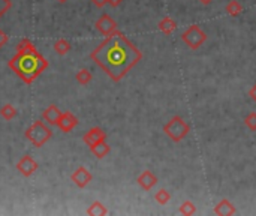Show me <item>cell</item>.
Segmentation results:
<instances>
[{"mask_svg": "<svg viewBox=\"0 0 256 216\" xmlns=\"http://www.w3.org/2000/svg\"><path fill=\"white\" fill-rule=\"evenodd\" d=\"M90 59L112 81L119 83L133 66L143 60V53L129 41L125 33L117 30L107 36L105 41L90 53Z\"/></svg>", "mask_w": 256, "mask_h": 216, "instance_id": "1", "label": "cell"}, {"mask_svg": "<svg viewBox=\"0 0 256 216\" xmlns=\"http://www.w3.org/2000/svg\"><path fill=\"white\" fill-rule=\"evenodd\" d=\"M8 66L30 86L48 68V62L36 47H32L30 50H17L15 56L8 62Z\"/></svg>", "mask_w": 256, "mask_h": 216, "instance_id": "2", "label": "cell"}, {"mask_svg": "<svg viewBox=\"0 0 256 216\" xmlns=\"http://www.w3.org/2000/svg\"><path fill=\"white\" fill-rule=\"evenodd\" d=\"M189 132H190V126L182 116L171 117V119L164 125V134L174 143L183 141Z\"/></svg>", "mask_w": 256, "mask_h": 216, "instance_id": "3", "label": "cell"}, {"mask_svg": "<svg viewBox=\"0 0 256 216\" xmlns=\"http://www.w3.org/2000/svg\"><path fill=\"white\" fill-rule=\"evenodd\" d=\"M51 137H53V131L50 126L44 123V120H35L26 129V138L35 147H42L47 141L51 140Z\"/></svg>", "mask_w": 256, "mask_h": 216, "instance_id": "4", "label": "cell"}, {"mask_svg": "<svg viewBox=\"0 0 256 216\" xmlns=\"http://www.w3.org/2000/svg\"><path fill=\"white\" fill-rule=\"evenodd\" d=\"M207 38H208L207 33H205L198 24H192V26H189V27L183 32L182 41H183L190 50H198V48H201V47L205 44Z\"/></svg>", "mask_w": 256, "mask_h": 216, "instance_id": "5", "label": "cell"}, {"mask_svg": "<svg viewBox=\"0 0 256 216\" xmlns=\"http://www.w3.org/2000/svg\"><path fill=\"white\" fill-rule=\"evenodd\" d=\"M94 27H96L97 32H99L101 35H104L105 38L119 30V27H117V23H115V20H112L108 14H102L99 18H97L96 23H94Z\"/></svg>", "mask_w": 256, "mask_h": 216, "instance_id": "6", "label": "cell"}, {"mask_svg": "<svg viewBox=\"0 0 256 216\" xmlns=\"http://www.w3.org/2000/svg\"><path fill=\"white\" fill-rule=\"evenodd\" d=\"M71 180L78 186L84 189L86 186L90 185V182L93 180V174L86 168V167H78L72 174H71Z\"/></svg>", "mask_w": 256, "mask_h": 216, "instance_id": "7", "label": "cell"}, {"mask_svg": "<svg viewBox=\"0 0 256 216\" xmlns=\"http://www.w3.org/2000/svg\"><path fill=\"white\" fill-rule=\"evenodd\" d=\"M37 167H39L37 162L32 158L30 155H26V156H23V158H19V161L17 162V170L23 177H30L32 174H35Z\"/></svg>", "mask_w": 256, "mask_h": 216, "instance_id": "8", "label": "cell"}, {"mask_svg": "<svg viewBox=\"0 0 256 216\" xmlns=\"http://www.w3.org/2000/svg\"><path fill=\"white\" fill-rule=\"evenodd\" d=\"M105 140H107V132H105L102 128H99V126L90 128V129L84 134V137H83V141H84L89 147L93 146V144H96V143L105 141Z\"/></svg>", "mask_w": 256, "mask_h": 216, "instance_id": "9", "label": "cell"}, {"mask_svg": "<svg viewBox=\"0 0 256 216\" xmlns=\"http://www.w3.org/2000/svg\"><path fill=\"white\" fill-rule=\"evenodd\" d=\"M136 183L143 191H151L157 185V177L151 170H144L136 177Z\"/></svg>", "mask_w": 256, "mask_h": 216, "instance_id": "10", "label": "cell"}, {"mask_svg": "<svg viewBox=\"0 0 256 216\" xmlns=\"http://www.w3.org/2000/svg\"><path fill=\"white\" fill-rule=\"evenodd\" d=\"M57 126L63 132H71L78 126V117L71 111H65V113H62L60 119H58Z\"/></svg>", "mask_w": 256, "mask_h": 216, "instance_id": "11", "label": "cell"}, {"mask_svg": "<svg viewBox=\"0 0 256 216\" xmlns=\"http://www.w3.org/2000/svg\"><path fill=\"white\" fill-rule=\"evenodd\" d=\"M213 213L218 215V216H232V215L237 213V209H235V206L228 198H223L214 206Z\"/></svg>", "mask_w": 256, "mask_h": 216, "instance_id": "12", "label": "cell"}, {"mask_svg": "<svg viewBox=\"0 0 256 216\" xmlns=\"http://www.w3.org/2000/svg\"><path fill=\"white\" fill-rule=\"evenodd\" d=\"M60 116H62L60 108H58L57 105H54V104H51L42 111V120L47 122L48 125H57L58 119H60Z\"/></svg>", "mask_w": 256, "mask_h": 216, "instance_id": "13", "label": "cell"}, {"mask_svg": "<svg viewBox=\"0 0 256 216\" xmlns=\"http://www.w3.org/2000/svg\"><path fill=\"white\" fill-rule=\"evenodd\" d=\"M177 21L174 18H171L169 15H166V17H164L161 21H159V24H157V29H159V32L161 33H164L165 36H169V35H172L175 30H177Z\"/></svg>", "mask_w": 256, "mask_h": 216, "instance_id": "14", "label": "cell"}, {"mask_svg": "<svg viewBox=\"0 0 256 216\" xmlns=\"http://www.w3.org/2000/svg\"><path fill=\"white\" fill-rule=\"evenodd\" d=\"M89 149H90L91 155L94 156V158H97V159H104L105 156L111 152V146L107 143V140L101 141V143H96V144L90 146Z\"/></svg>", "mask_w": 256, "mask_h": 216, "instance_id": "15", "label": "cell"}, {"mask_svg": "<svg viewBox=\"0 0 256 216\" xmlns=\"http://www.w3.org/2000/svg\"><path fill=\"white\" fill-rule=\"evenodd\" d=\"M225 12L229 17L235 18V17H240L244 12V6L238 2V0H229V2L226 3V6H225Z\"/></svg>", "mask_w": 256, "mask_h": 216, "instance_id": "16", "label": "cell"}, {"mask_svg": "<svg viewBox=\"0 0 256 216\" xmlns=\"http://www.w3.org/2000/svg\"><path fill=\"white\" fill-rule=\"evenodd\" d=\"M86 213H87L89 216H105V215H108V209H107L101 201H93V203L87 207Z\"/></svg>", "mask_w": 256, "mask_h": 216, "instance_id": "17", "label": "cell"}, {"mask_svg": "<svg viewBox=\"0 0 256 216\" xmlns=\"http://www.w3.org/2000/svg\"><path fill=\"white\" fill-rule=\"evenodd\" d=\"M75 80H76V83H78V84H81V86H87V84H90V83H91V80H93V75H91V72H90L89 69L83 68V69H80V71L76 72V75H75Z\"/></svg>", "mask_w": 256, "mask_h": 216, "instance_id": "18", "label": "cell"}, {"mask_svg": "<svg viewBox=\"0 0 256 216\" xmlns=\"http://www.w3.org/2000/svg\"><path fill=\"white\" fill-rule=\"evenodd\" d=\"M18 114V110L12 105V104H5L2 108H0V117H2L3 120H12L15 119Z\"/></svg>", "mask_w": 256, "mask_h": 216, "instance_id": "19", "label": "cell"}, {"mask_svg": "<svg viewBox=\"0 0 256 216\" xmlns=\"http://www.w3.org/2000/svg\"><path fill=\"white\" fill-rule=\"evenodd\" d=\"M171 192L168 191V189H165V188H162V189H159V191H156V194H154V201L157 203V204H161V206H166L169 201H171Z\"/></svg>", "mask_w": 256, "mask_h": 216, "instance_id": "20", "label": "cell"}, {"mask_svg": "<svg viewBox=\"0 0 256 216\" xmlns=\"http://www.w3.org/2000/svg\"><path fill=\"white\" fill-rule=\"evenodd\" d=\"M54 51L58 56H66L71 51V44H69L68 39L62 38V39H58V41H55L54 42Z\"/></svg>", "mask_w": 256, "mask_h": 216, "instance_id": "21", "label": "cell"}, {"mask_svg": "<svg viewBox=\"0 0 256 216\" xmlns=\"http://www.w3.org/2000/svg\"><path fill=\"white\" fill-rule=\"evenodd\" d=\"M179 213H180V215H184V216H192V215H195V213H196V206H195V203L190 201V200L183 201V203L180 204V207H179Z\"/></svg>", "mask_w": 256, "mask_h": 216, "instance_id": "22", "label": "cell"}, {"mask_svg": "<svg viewBox=\"0 0 256 216\" xmlns=\"http://www.w3.org/2000/svg\"><path fill=\"white\" fill-rule=\"evenodd\" d=\"M244 125L249 131L256 132V111H250L246 117H244Z\"/></svg>", "mask_w": 256, "mask_h": 216, "instance_id": "23", "label": "cell"}, {"mask_svg": "<svg viewBox=\"0 0 256 216\" xmlns=\"http://www.w3.org/2000/svg\"><path fill=\"white\" fill-rule=\"evenodd\" d=\"M12 6V2L11 0H0V18H2Z\"/></svg>", "mask_w": 256, "mask_h": 216, "instance_id": "24", "label": "cell"}, {"mask_svg": "<svg viewBox=\"0 0 256 216\" xmlns=\"http://www.w3.org/2000/svg\"><path fill=\"white\" fill-rule=\"evenodd\" d=\"M90 2H91L97 9H102L105 5H108V0H90Z\"/></svg>", "mask_w": 256, "mask_h": 216, "instance_id": "25", "label": "cell"}, {"mask_svg": "<svg viewBox=\"0 0 256 216\" xmlns=\"http://www.w3.org/2000/svg\"><path fill=\"white\" fill-rule=\"evenodd\" d=\"M8 42V35L2 30V29H0V50H2L3 48V45Z\"/></svg>", "mask_w": 256, "mask_h": 216, "instance_id": "26", "label": "cell"}, {"mask_svg": "<svg viewBox=\"0 0 256 216\" xmlns=\"http://www.w3.org/2000/svg\"><path fill=\"white\" fill-rule=\"evenodd\" d=\"M249 98L256 104V83L250 87V90H249Z\"/></svg>", "mask_w": 256, "mask_h": 216, "instance_id": "27", "label": "cell"}, {"mask_svg": "<svg viewBox=\"0 0 256 216\" xmlns=\"http://www.w3.org/2000/svg\"><path fill=\"white\" fill-rule=\"evenodd\" d=\"M123 3V0H108V5L111 8H119Z\"/></svg>", "mask_w": 256, "mask_h": 216, "instance_id": "28", "label": "cell"}, {"mask_svg": "<svg viewBox=\"0 0 256 216\" xmlns=\"http://www.w3.org/2000/svg\"><path fill=\"white\" fill-rule=\"evenodd\" d=\"M198 2H200L202 6H208V5H211V3L214 2V0H198Z\"/></svg>", "mask_w": 256, "mask_h": 216, "instance_id": "29", "label": "cell"}, {"mask_svg": "<svg viewBox=\"0 0 256 216\" xmlns=\"http://www.w3.org/2000/svg\"><path fill=\"white\" fill-rule=\"evenodd\" d=\"M57 2H58V3H66L68 0H57Z\"/></svg>", "mask_w": 256, "mask_h": 216, "instance_id": "30", "label": "cell"}]
</instances>
